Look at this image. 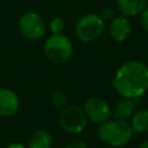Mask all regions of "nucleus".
Returning a JSON list of instances; mask_svg holds the SVG:
<instances>
[{"label":"nucleus","instance_id":"nucleus-1","mask_svg":"<svg viewBox=\"0 0 148 148\" xmlns=\"http://www.w3.org/2000/svg\"><path fill=\"white\" fill-rule=\"evenodd\" d=\"M113 88L121 97L138 101L148 90V66L139 60L124 62L116 71Z\"/></svg>","mask_w":148,"mask_h":148},{"label":"nucleus","instance_id":"nucleus-2","mask_svg":"<svg viewBox=\"0 0 148 148\" xmlns=\"http://www.w3.org/2000/svg\"><path fill=\"white\" fill-rule=\"evenodd\" d=\"M133 130L126 120H106L97 131L99 140L110 147H123L133 136Z\"/></svg>","mask_w":148,"mask_h":148},{"label":"nucleus","instance_id":"nucleus-3","mask_svg":"<svg viewBox=\"0 0 148 148\" xmlns=\"http://www.w3.org/2000/svg\"><path fill=\"white\" fill-rule=\"evenodd\" d=\"M44 54L52 64H65L73 56V44L62 34H52L45 40Z\"/></svg>","mask_w":148,"mask_h":148},{"label":"nucleus","instance_id":"nucleus-4","mask_svg":"<svg viewBox=\"0 0 148 148\" xmlns=\"http://www.w3.org/2000/svg\"><path fill=\"white\" fill-rule=\"evenodd\" d=\"M74 31L75 36L81 42H94L99 38L104 31V20L95 13L84 14L77 20Z\"/></svg>","mask_w":148,"mask_h":148},{"label":"nucleus","instance_id":"nucleus-5","mask_svg":"<svg viewBox=\"0 0 148 148\" xmlns=\"http://www.w3.org/2000/svg\"><path fill=\"white\" fill-rule=\"evenodd\" d=\"M59 124L61 128L69 134H79L84 131L88 124L87 116L83 108L72 104L66 105L61 109L59 116Z\"/></svg>","mask_w":148,"mask_h":148},{"label":"nucleus","instance_id":"nucleus-6","mask_svg":"<svg viewBox=\"0 0 148 148\" xmlns=\"http://www.w3.org/2000/svg\"><path fill=\"white\" fill-rule=\"evenodd\" d=\"M18 29L22 36L27 39L37 40L45 34V23L38 13L29 10L20 16Z\"/></svg>","mask_w":148,"mask_h":148},{"label":"nucleus","instance_id":"nucleus-7","mask_svg":"<svg viewBox=\"0 0 148 148\" xmlns=\"http://www.w3.org/2000/svg\"><path fill=\"white\" fill-rule=\"evenodd\" d=\"M83 111L87 119L92 124H103L111 117V106L101 97H90L84 102Z\"/></svg>","mask_w":148,"mask_h":148},{"label":"nucleus","instance_id":"nucleus-8","mask_svg":"<svg viewBox=\"0 0 148 148\" xmlns=\"http://www.w3.org/2000/svg\"><path fill=\"white\" fill-rule=\"evenodd\" d=\"M20 99L17 94L5 87H0V117H10L17 112Z\"/></svg>","mask_w":148,"mask_h":148},{"label":"nucleus","instance_id":"nucleus-9","mask_svg":"<svg viewBox=\"0 0 148 148\" xmlns=\"http://www.w3.org/2000/svg\"><path fill=\"white\" fill-rule=\"evenodd\" d=\"M131 30H132L131 23L127 16H124V15L114 16L109 28L110 36L116 42H124L125 39H127V37L131 34Z\"/></svg>","mask_w":148,"mask_h":148},{"label":"nucleus","instance_id":"nucleus-10","mask_svg":"<svg viewBox=\"0 0 148 148\" xmlns=\"http://www.w3.org/2000/svg\"><path fill=\"white\" fill-rule=\"evenodd\" d=\"M135 108V99L121 97V99H119L111 109V117L117 120H127L133 116Z\"/></svg>","mask_w":148,"mask_h":148},{"label":"nucleus","instance_id":"nucleus-11","mask_svg":"<svg viewBox=\"0 0 148 148\" xmlns=\"http://www.w3.org/2000/svg\"><path fill=\"white\" fill-rule=\"evenodd\" d=\"M52 146V135L46 130H36L34 131L27 141L28 148H51Z\"/></svg>","mask_w":148,"mask_h":148},{"label":"nucleus","instance_id":"nucleus-12","mask_svg":"<svg viewBox=\"0 0 148 148\" xmlns=\"http://www.w3.org/2000/svg\"><path fill=\"white\" fill-rule=\"evenodd\" d=\"M147 5L148 0H117V7L124 16L138 15Z\"/></svg>","mask_w":148,"mask_h":148},{"label":"nucleus","instance_id":"nucleus-13","mask_svg":"<svg viewBox=\"0 0 148 148\" xmlns=\"http://www.w3.org/2000/svg\"><path fill=\"white\" fill-rule=\"evenodd\" d=\"M134 133H143L148 131V109H140L133 113L130 123Z\"/></svg>","mask_w":148,"mask_h":148},{"label":"nucleus","instance_id":"nucleus-14","mask_svg":"<svg viewBox=\"0 0 148 148\" xmlns=\"http://www.w3.org/2000/svg\"><path fill=\"white\" fill-rule=\"evenodd\" d=\"M51 103L56 108H64L67 105V96L61 90H54L51 94Z\"/></svg>","mask_w":148,"mask_h":148},{"label":"nucleus","instance_id":"nucleus-15","mask_svg":"<svg viewBox=\"0 0 148 148\" xmlns=\"http://www.w3.org/2000/svg\"><path fill=\"white\" fill-rule=\"evenodd\" d=\"M64 28H65V22L61 17L57 16V17H53L50 22V30L52 34L57 35V34H62L64 31Z\"/></svg>","mask_w":148,"mask_h":148},{"label":"nucleus","instance_id":"nucleus-16","mask_svg":"<svg viewBox=\"0 0 148 148\" xmlns=\"http://www.w3.org/2000/svg\"><path fill=\"white\" fill-rule=\"evenodd\" d=\"M140 14H141V16H140L141 25H142V28L148 32V5L143 8V10H142Z\"/></svg>","mask_w":148,"mask_h":148},{"label":"nucleus","instance_id":"nucleus-17","mask_svg":"<svg viewBox=\"0 0 148 148\" xmlns=\"http://www.w3.org/2000/svg\"><path fill=\"white\" fill-rule=\"evenodd\" d=\"M65 148H88V145L83 141H74V142L67 143Z\"/></svg>","mask_w":148,"mask_h":148},{"label":"nucleus","instance_id":"nucleus-18","mask_svg":"<svg viewBox=\"0 0 148 148\" xmlns=\"http://www.w3.org/2000/svg\"><path fill=\"white\" fill-rule=\"evenodd\" d=\"M113 14H114V12H113V9L112 8H106V9H103V12H102V18L103 20H109V18H113L114 16H113Z\"/></svg>","mask_w":148,"mask_h":148},{"label":"nucleus","instance_id":"nucleus-19","mask_svg":"<svg viewBox=\"0 0 148 148\" xmlns=\"http://www.w3.org/2000/svg\"><path fill=\"white\" fill-rule=\"evenodd\" d=\"M5 148H28V147L22 145V143H10V145L6 146Z\"/></svg>","mask_w":148,"mask_h":148},{"label":"nucleus","instance_id":"nucleus-20","mask_svg":"<svg viewBox=\"0 0 148 148\" xmlns=\"http://www.w3.org/2000/svg\"><path fill=\"white\" fill-rule=\"evenodd\" d=\"M139 148H148V141H145V142H142V143L139 146Z\"/></svg>","mask_w":148,"mask_h":148}]
</instances>
